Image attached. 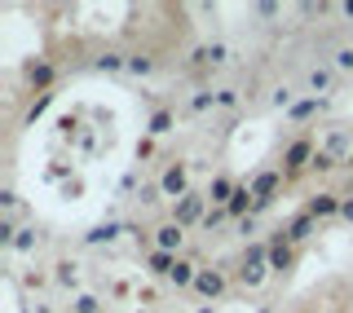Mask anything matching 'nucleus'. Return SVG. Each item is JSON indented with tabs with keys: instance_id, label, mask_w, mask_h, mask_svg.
Segmentation results:
<instances>
[{
	"instance_id": "obj_1",
	"label": "nucleus",
	"mask_w": 353,
	"mask_h": 313,
	"mask_svg": "<svg viewBox=\"0 0 353 313\" xmlns=\"http://www.w3.org/2000/svg\"><path fill=\"white\" fill-rule=\"evenodd\" d=\"M318 146H323V141H318L309 128H305V132H296V137H287V146H283V154H279V168H283L287 185H292V181H301L309 168H314Z\"/></svg>"
},
{
	"instance_id": "obj_2",
	"label": "nucleus",
	"mask_w": 353,
	"mask_h": 313,
	"mask_svg": "<svg viewBox=\"0 0 353 313\" xmlns=\"http://www.w3.org/2000/svg\"><path fill=\"white\" fill-rule=\"evenodd\" d=\"M283 185H287V176H283V168H279V163H274V168H261V172L248 181V190H252V216L270 212V208H274V199L283 194Z\"/></svg>"
},
{
	"instance_id": "obj_3",
	"label": "nucleus",
	"mask_w": 353,
	"mask_h": 313,
	"mask_svg": "<svg viewBox=\"0 0 353 313\" xmlns=\"http://www.w3.org/2000/svg\"><path fill=\"white\" fill-rule=\"evenodd\" d=\"M208 212H212V203H208V190H190L185 199H176V203H168V221H176L181 230H194L208 221Z\"/></svg>"
},
{
	"instance_id": "obj_4",
	"label": "nucleus",
	"mask_w": 353,
	"mask_h": 313,
	"mask_svg": "<svg viewBox=\"0 0 353 313\" xmlns=\"http://www.w3.org/2000/svg\"><path fill=\"white\" fill-rule=\"evenodd\" d=\"M159 190H163V199H168V203H176V199H185L190 194V163L185 159H168L159 168Z\"/></svg>"
},
{
	"instance_id": "obj_5",
	"label": "nucleus",
	"mask_w": 353,
	"mask_h": 313,
	"mask_svg": "<svg viewBox=\"0 0 353 313\" xmlns=\"http://www.w3.org/2000/svg\"><path fill=\"white\" fill-rule=\"evenodd\" d=\"M225 292H230V270L225 265H203L199 278H194V296L203 300V305H216Z\"/></svg>"
},
{
	"instance_id": "obj_6",
	"label": "nucleus",
	"mask_w": 353,
	"mask_h": 313,
	"mask_svg": "<svg viewBox=\"0 0 353 313\" xmlns=\"http://www.w3.org/2000/svg\"><path fill=\"white\" fill-rule=\"evenodd\" d=\"M150 248L154 252H168V256H185V252H190V248H185V230L176 225V221H168V216L150 230Z\"/></svg>"
},
{
	"instance_id": "obj_7",
	"label": "nucleus",
	"mask_w": 353,
	"mask_h": 313,
	"mask_svg": "<svg viewBox=\"0 0 353 313\" xmlns=\"http://www.w3.org/2000/svg\"><path fill=\"white\" fill-rule=\"evenodd\" d=\"M265 243H270V274H283V278H287V274L296 270V256H301V248H292V243H287L283 225L274 230V234H270Z\"/></svg>"
},
{
	"instance_id": "obj_8",
	"label": "nucleus",
	"mask_w": 353,
	"mask_h": 313,
	"mask_svg": "<svg viewBox=\"0 0 353 313\" xmlns=\"http://www.w3.org/2000/svg\"><path fill=\"white\" fill-rule=\"evenodd\" d=\"M340 208H345V194H336V190H318V194H309L305 199V216H314L318 225L323 221H331V216H340Z\"/></svg>"
},
{
	"instance_id": "obj_9",
	"label": "nucleus",
	"mask_w": 353,
	"mask_h": 313,
	"mask_svg": "<svg viewBox=\"0 0 353 313\" xmlns=\"http://www.w3.org/2000/svg\"><path fill=\"white\" fill-rule=\"evenodd\" d=\"M305 88H309L314 97H331V93L340 88V71H336L331 62H314V66L305 71Z\"/></svg>"
},
{
	"instance_id": "obj_10",
	"label": "nucleus",
	"mask_w": 353,
	"mask_h": 313,
	"mask_svg": "<svg viewBox=\"0 0 353 313\" xmlns=\"http://www.w3.org/2000/svg\"><path fill=\"white\" fill-rule=\"evenodd\" d=\"M22 75H27V88H31V93H53V84H58V66H53L49 58H36V62H27V71H22Z\"/></svg>"
},
{
	"instance_id": "obj_11",
	"label": "nucleus",
	"mask_w": 353,
	"mask_h": 313,
	"mask_svg": "<svg viewBox=\"0 0 353 313\" xmlns=\"http://www.w3.org/2000/svg\"><path fill=\"white\" fill-rule=\"evenodd\" d=\"M327 106H331V97H314V93H305L301 102H296L292 110H287V124H296V128L305 132V124H309V119L327 115Z\"/></svg>"
},
{
	"instance_id": "obj_12",
	"label": "nucleus",
	"mask_w": 353,
	"mask_h": 313,
	"mask_svg": "<svg viewBox=\"0 0 353 313\" xmlns=\"http://www.w3.org/2000/svg\"><path fill=\"white\" fill-rule=\"evenodd\" d=\"M323 150H327V154H336L340 163H349V159H353V132H349V124H336V128H327V141H323Z\"/></svg>"
},
{
	"instance_id": "obj_13",
	"label": "nucleus",
	"mask_w": 353,
	"mask_h": 313,
	"mask_svg": "<svg viewBox=\"0 0 353 313\" xmlns=\"http://www.w3.org/2000/svg\"><path fill=\"white\" fill-rule=\"evenodd\" d=\"M283 234H287V243H292V248H305V243L318 234V221H314V216H305V212H296V216L283 225Z\"/></svg>"
},
{
	"instance_id": "obj_14",
	"label": "nucleus",
	"mask_w": 353,
	"mask_h": 313,
	"mask_svg": "<svg viewBox=\"0 0 353 313\" xmlns=\"http://www.w3.org/2000/svg\"><path fill=\"white\" fill-rule=\"evenodd\" d=\"M239 185H243V181H234L230 172H216L212 181H208V203H212V208H230V199H234Z\"/></svg>"
},
{
	"instance_id": "obj_15",
	"label": "nucleus",
	"mask_w": 353,
	"mask_h": 313,
	"mask_svg": "<svg viewBox=\"0 0 353 313\" xmlns=\"http://www.w3.org/2000/svg\"><path fill=\"white\" fill-rule=\"evenodd\" d=\"M172 128H176V110H172V106H154L150 119H146V137L159 141V137H168Z\"/></svg>"
},
{
	"instance_id": "obj_16",
	"label": "nucleus",
	"mask_w": 353,
	"mask_h": 313,
	"mask_svg": "<svg viewBox=\"0 0 353 313\" xmlns=\"http://www.w3.org/2000/svg\"><path fill=\"white\" fill-rule=\"evenodd\" d=\"M199 270H203V265H194L190 256H181V261L172 265V274H168V283L176 287V292H194V278H199Z\"/></svg>"
},
{
	"instance_id": "obj_17",
	"label": "nucleus",
	"mask_w": 353,
	"mask_h": 313,
	"mask_svg": "<svg viewBox=\"0 0 353 313\" xmlns=\"http://www.w3.org/2000/svg\"><path fill=\"white\" fill-rule=\"evenodd\" d=\"M53 283H58L62 292H80V261H71V256H62V261L53 265Z\"/></svg>"
},
{
	"instance_id": "obj_18",
	"label": "nucleus",
	"mask_w": 353,
	"mask_h": 313,
	"mask_svg": "<svg viewBox=\"0 0 353 313\" xmlns=\"http://www.w3.org/2000/svg\"><path fill=\"white\" fill-rule=\"evenodd\" d=\"M154 66H159L154 53H146V49H132L128 53V75H132V80H146V75H154Z\"/></svg>"
},
{
	"instance_id": "obj_19",
	"label": "nucleus",
	"mask_w": 353,
	"mask_h": 313,
	"mask_svg": "<svg viewBox=\"0 0 353 313\" xmlns=\"http://www.w3.org/2000/svg\"><path fill=\"white\" fill-rule=\"evenodd\" d=\"M93 66H97L102 75H119V71H128V53H119V49H102V53L93 58Z\"/></svg>"
},
{
	"instance_id": "obj_20",
	"label": "nucleus",
	"mask_w": 353,
	"mask_h": 313,
	"mask_svg": "<svg viewBox=\"0 0 353 313\" xmlns=\"http://www.w3.org/2000/svg\"><path fill=\"white\" fill-rule=\"evenodd\" d=\"M141 261H146V274H154V278H168L172 274V265L176 261H181V256H168V252H146V256H141Z\"/></svg>"
},
{
	"instance_id": "obj_21",
	"label": "nucleus",
	"mask_w": 353,
	"mask_h": 313,
	"mask_svg": "<svg viewBox=\"0 0 353 313\" xmlns=\"http://www.w3.org/2000/svg\"><path fill=\"white\" fill-rule=\"evenodd\" d=\"M40 243H44V234H40L36 225H22V230H18V243H14V256H36Z\"/></svg>"
},
{
	"instance_id": "obj_22",
	"label": "nucleus",
	"mask_w": 353,
	"mask_h": 313,
	"mask_svg": "<svg viewBox=\"0 0 353 313\" xmlns=\"http://www.w3.org/2000/svg\"><path fill=\"white\" fill-rule=\"evenodd\" d=\"M119 230H124L119 221H102V225H93V230L84 234V243H88V248H97V243H115V239H119Z\"/></svg>"
},
{
	"instance_id": "obj_23",
	"label": "nucleus",
	"mask_w": 353,
	"mask_h": 313,
	"mask_svg": "<svg viewBox=\"0 0 353 313\" xmlns=\"http://www.w3.org/2000/svg\"><path fill=\"white\" fill-rule=\"evenodd\" d=\"M190 115H208V110H216V88H199V93L185 102Z\"/></svg>"
},
{
	"instance_id": "obj_24",
	"label": "nucleus",
	"mask_w": 353,
	"mask_h": 313,
	"mask_svg": "<svg viewBox=\"0 0 353 313\" xmlns=\"http://www.w3.org/2000/svg\"><path fill=\"white\" fill-rule=\"evenodd\" d=\"M340 168H345V163H340L336 154H327L323 146H318V154H314V168H309V172H314V176H331V172H340Z\"/></svg>"
},
{
	"instance_id": "obj_25",
	"label": "nucleus",
	"mask_w": 353,
	"mask_h": 313,
	"mask_svg": "<svg viewBox=\"0 0 353 313\" xmlns=\"http://www.w3.org/2000/svg\"><path fill=\"white\" fill-rule=\"evenodd\" d=\"M265 278H270V265H265V270H234V283H239V287H248V292H256Z\"/></svg>"
},
{
	"instance_id": "obj_26",
	"label": "nucleus",
	"mask_w": 353,
	"mask_h": 313,
	"mask_svg": "<svg viewBox=\"0 0 353 313\" xmlns=\"http://www.w3.org/2000/svg\"><path fill=\"white\" fill-rule=\"evenodd\" d=\"M331 66H336L340 75H353V44H336V53H331Z\"/></svg>"
},
{
	"instance_id": "obj_27",
	"label": "nucleus",
	"mask_w": 353,
	"mask_h": 313,
	"mask_svg": "<svg viewBox=\"0 0 353 313\" xmlns=\"http://www.w3.org/2000/svg\"><path fill=\"white\" fill-rule=\"evenodd\" d=\"M18 203H22V194H18L14 185L0 190V216H18Z\"/></svg>"
},
{
	"instance_id": "obj_28",
	"label": "nucleus",
	"mask_w": 353,
	"mask_h": 313,
	"mask_svg": "<svg viewBox=\"0 0 353 313\" xmlns=\"http://www.w3.org/2000/svg\"><path fill=\"white\" fill-rule=\"evenodd\" d=\"M208 62H212V71H216V66H225L230 62V44L225 40H208Z\"/></svg>"
},
{
	"instance_id": "obj_29",
	"label": "nucleus",
	"mask_w": 353,
	"mask_h": 313,
	"mask_svg": "<svg viewBox=\"0 0 353 313\" xmlns=\"http://www.w3.org/2000/svg\"><path fill=\"white\" fill-rule=\"evenodd\" d=\"M137 203H141V208H154V203H163V190H159V181L141 185V190H137Z\"/></svg>"
},
{
	"instance_id": "obj_30",
	"label": "nucleus",
	"mask_w": 353,
	"mask_h": 313,
	"mask_svg": "<svg viewBox=\"0 0 353 313\" xmlns=\"http://www.w3.org/2000/svg\"><path fill=\"white\" fill-rule=\"evenodd\" d=\"M221 225H234V216H230L225 208H212V212H208V221H203V230L212 234V230H221Z\"/></svg>"
},
{
	"instance_id": "obj_31",
	"label": "nucleus",
	"mask_w": 353,
	"mask_h": 313,
	"mask_svg": "<svg viewBox=\"0 0 353 313\" xmlns=\"http://www.w3.org/2000/svg\"><path fill=\"white\" fill-rule=\"evenodd\" d=\"M239 102H243L239 88H230V84H225V88H216V110H234Z\"/></svg>"
},
{
	"instance_id": "obj_32",
	"label": "nucleus",
	"mask_w": 353,
	"mask_h": 313,
	"mask_svg": "<svg viewBox=\"0 0 353 313\" xmlns=\"http://www.w3.org/2000/svg\"><path fill=\"white\" fill-rule=\"evenodd\" d=\"M53 97H58V93H44V97H36V102H31V106H27V124H36V119L44 115V110H49V106H53Z\"/></svg>"
},
{
	"instance_id": "obj_33",
	"label": "nucleus",
	"mask_w": 353,
	"mask_h": 313,
	"mask_svg": "<svg viewBox=\"0 0 353 313\" xmlns=\"http://www.w3.org/2000/svg\"><path fill=\"white\" fill-rule=\"evenodd\" d=\"M75 313H102V300L88 296V292H80V296H75Z\"/></svg>"
},
{
	"instance_id": "obj_34",
	"label": "nucleus",
	"mask_w": 353,
	"mask_h": 313,
	"mask_svg": "<svg viewBox=\"0 0 353 313\" xmlns=\"http://www.w3.org/2000/svg\"><path fill=\"white\" fill-rule=\"evenodd\" d=\"M150 154H154V137H141V141H137V163H146Z\"/></svg>"
},
{
	"instance_id": "obj_35",
	"label": "nucleus",
	"mask_w": 353,
	"mask_h": 313,
	"mask_svg": "<svg viewBox=\"0 0 353 313\" xmlns=\"http://www.w3.org/2000/svg\"><path fill=\"white\" fill-rule=\"evenodd\" d=\"M256 225H261V216H248V221H239V234L252 243V234H256Z\"/></svg>"
},
{
	"instance_id": "obj_36",
	"label": "nucleus",
	"mask_w": 353,
	"mask_h": 313,
	"mask_svg": "<svg viewBox=\"0 0 353 313\" xmlns=\"http://www.w3.org/2000/svg\"><path fill=\"white\" fill-rule=\"evenodd\" d=\"M340 221H349V225H353V190L345 194V208H340Z\"/></svg>"
},
{
	"instance_id": "obj_37",
	"label": "nucleus",
	"mask_w": 353,
	"mask_h": 313,
	"mask_svg": "<svg viewBox=\"0 0 353 313\" xmlns=\"http://www.w3.org/2000/svg\"><path fill=\"white\" fill-rule=\"evenodd\" d=\"M340 14H345V18L353 22V0H345V5H340Z\"/></svg>"
},
{
	"instance_id": "obj_38",
	"label": "nucleus",
	"mask_w": 353,
	"mask_h": 313,
	"mask_svg": "<svg viewBox=\"0 0 353 313\" xmlns=\"http://www.w3.org/2000/svg\"><path fill=\"white\" fill-rule=\"evenodd\" d=\"M194 313H216V305H199V309H194Z\"/></svg>"
},
{
	"instance_id": "obj_39",
	"label": "nucleus",
	"mask_w": 353,
	"mask_h": 313,
	"mask_svg": "<svg viewBox=\"0 0 353 313\" xmlns=\"http://www.w3.org/2000/svg\"><path fill=\"white\" fill-rule=\"evenodd\" d=\"M36 313H53V309H49V305H36Z\"/></svg>"
},
{
	"instance_id": "obj_40",
	"label": "nucleus",
	"mask_w": 353,
	"mask_h": 313,
	"mask_svg": "<svg viewBox=\"0 0 353 313\" xmlns=\"http://www.w3.org/2000/svg\"><path fill=\"white\" fill-rule=\"evenodd\" d=\"M256 313H274V305H261V309H256Z\"/></svg>"
},
{
	"instance_id": "obj_41",
	"label": "nucleus",
	"mask_w": 353,
	"mask_h": 313,
	"mask_svg": "<svg viewBox=\"0 0 353 313\" xmlns=\"http://www.w3.org/2000/svg\"><path fill=\"white\" fill-rule=\"evenodd\" d=\"M345 168H349V172H353V159H349V163H345Z\"/></svg>"
}]
</instances>
